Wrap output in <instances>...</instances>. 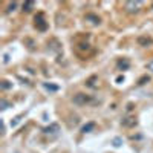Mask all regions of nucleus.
Returning a JSON list of instances; mask_svg holds the SVG:
<instances>
[{
  "label": "nucleus",
  "mask_w": 153,
  "mask_h": 153,
  "mask_svg": "<svg viewBox=\"0 0 153 153\" xmlns=\"http://www.w3.org/2000/svg\"><path fill=\"white\" fill-rule=\"evenodd\" d=\"M147 69H150V71H153V60L147 63Z\"/></svg>",
  "instance_id": "20e7f679"
},
{
  "label": "nucleus",
  "mask_w": 153,
  "mask_h": 153,
  "mask_svg": "<svg viewBox=\"0 0 153 153\" xmlns=\"http://www.w3.org/2000/svg\"><path fill=\"white\" fill-rule=\"evenodd\" d=\"M42 22H43V16L40 14V16H38V23H42ZM40 29H46V28H45L43 25H42V26H40Z\"/></svg>",
  "instance_id": "7ed1b4c3"
},
{
  "label": "nucleus",
  "mask_w": 153,
  "mask_h": 153,
  "mask_svg": "<svg viewBox=\"0 0 153 153\" xmlns=\"http://www.w3.org/2000/svg\"><path fill=\"white\" fill-rule=\"evenodd\" d=\"M141 6H143V2H127L126 3V9L129 12H136V11H139Z\"/></svg>",
  "instance_id": "f257e3e1"
},
{
  "label": "nucleus",
  "mask_w": 153,
  "mask_h": 153,
  "mask_svg": "<svg viewBox=\"0 0 153 153\" xmlns=\"http://www.w3.org/2000/svg\"><path fill=\"white\" fill-rule=\"evenodd\" d=\"M89 101H91V98H89L87 95H84V94H76L74 97V103L75 104H86V103H89Z\"/></svg>",
  "instance_id": "f03ea898"
}]
</instances>
